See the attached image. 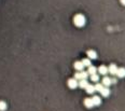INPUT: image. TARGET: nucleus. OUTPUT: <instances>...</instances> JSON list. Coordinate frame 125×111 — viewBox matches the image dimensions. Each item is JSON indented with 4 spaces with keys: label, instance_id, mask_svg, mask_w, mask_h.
Wrapping results in <instances>:
<instances>
[{
    "label": "nucleus",
    "instance_id": "nucleus-1",
    "mask_svg": "<svg viewBox=\"0 0 125 111\" xmlns=\"http://www.w3.org/2000/svg\"><path fill=\"white\" fill-rule=\"evenodd\" d=\"M73 22H75V25L78 27H82L85 25V17L84 15L82 14H78L75 16V18H73Z\"/></svg>",
    "mask_w": 125,
    "mask_h": 111
},
{
    "label": "nucleus",
    "instance_id": "nucleus-2",
    "mask_svg": "<svg viewBox=\"0 0 125 111\" xmlns=\"http://www.w3.org/2000/svg\"><path fill=\"white\" fill-rule=\"evenodd\" d=\"M68 85L70 89H76L78 86V81L77 79H70L68 81Z\"/></svg>",
    "mask_w": 125,
    "mask_h": 111
},
{
    "label": "nucleus",
    "instance_id": "nucleus-3",
    "mask_svg": "<svg viewBox=\"0 0 125 111\" xmlns=\"http://www.w3.org/2000/svg\"><path fill=\"white\" fill-rule=\"evenodd\" d=\"M117 70H118V67L115 66L114 64L110 65L109 68H108V72H110L111 75H115V73H117Z\"/></svg>",
    "mask_w": 125,
    "mask_h": 111
},
{
    "label": "nucleus",
    "instance_id": "nucleus-4",
    "mask_svg": "<svg viewBox=\"0 0 125 111\" xmlns=\"http://www.w3.org/2000/svg\"><path fill=\"white\" fill-rule=\"evenodd\" d=\"M115 75H117L119 78H124L125 77V68H118Z\"/></svg>",
    "mask_w": 125,
    "mask_h": 111
},
{
    "label": "nucleus",
    "instance_id": "nucleus-5",
    "mask_svg": "<svg viewBox=\"0 0 125 111\" xmlns=\"http://www.w3.org/2000/svg\"><path fill=\"white\" fill-rule=\"evenodd\" d=\"M84 105L86 106L87 108H92L94 107V104H93V100H92V98H86L84 100Z\"/></svg>",
    "mask_w": 125,
    "mask_h": 111
},
{
    "label": "nucleus",
    "instance_id": "nucleus-6",
    "mask_svg": "<svg viewBox=\"0 0 125 111\" xmlns=\"http://www.w3.org/2000/svg\"><path fill=\"white\" fill-rule=\"evenodd\" d=\"M92 100H93L94 106H99L101 104V99H100V97H98V96H94L93 98H92Z\"/></svg>",
    "mask_w": 125,
    "mask_h": 111
},
{
    "label": "nucleus",
    "instance_id": "nucleus-7",
    "mask_svg": "<svg viewBox=\"0 0 125 111\" xmlns=\"http://www.w3.org/2000/svg\"><path fill=\"white\" fill-rule=\"evenodd\" d=\"M101 84L108 87L109 85H111V79H110V78H108V77H105L103 79V83H101Z\"/></svg>",
    "mask_w": 125,
    "mask_h": 111
},
{
    "label": "nucleus",
    "instance_id": "nucleus-8",
    "mask_svg": "<svg viewBox=\"0 0 125 111\" xmlns=\"http://www.w3.org/2000/svg\"><path fill=\"white\" fill-rule=\"evenodd\" d=\"M75 68L77 69V70L82 71V70H83V68H84V66H83L82 62H76V63H75Z\"/></svg>",
    "mask_w": 125,
    "mask_h": 111
},
{
    "label": "nucleus",
    "instance_id": "nucleus-9",
    "mask_svg": "<svg viewBox=\"0 0 125 111\" xmlns=\"http://www.w3.org/2000/svg\"><path fill=\"white\" fill-rule=\"evenodd\" d=\"M79 85H80L81 89H85V87L89 85V82H87L86 79H82V80H80V83H79Z\"/></svg>",
    "mask_w": 125,
    "mask_h": 111
},
{
    "label": "nucleus",
    "instance_id": "nucleus-10",
    "mask_svg": "<svg viewBox=\"0 0 125 111\" xmlns=\"http://www.w3.org/2000/svg\"><path fill=\"white\" fill-rule=\"evenodd\" d=\"M100 93L103 94V96H105V97H108V96L110 95V90L108 89L107 86H106V87H104V89L101 90V91H100Z\"/></svg>",
    "mask_w": 125,
    "mask_h": 111
},
{
    "label": "nucleus",
    "instance_id": "nucleus-11",
    "mask_svg": "<svg viewBox=\"0 0 125 111\" xmlns=\"http://www.w3.org/2000/svg\"><path fill=\"white\" fill-rule=\"evenodd\" d=\"M87 56L90 57V59H95L97 57V53L95 52V51H89V52H87Z\"/></svg>",
    "mask_w": 125,
    "mask_h": 111
},
{
    "label": "nucleus",
    "instance_id": "nucleus-12",
    "mask_svg": "<svg viewBox=\"0 0 125 111\" xmlns=\"http://www.w3.org/2000/svg\"><path fill=\"white\" fill-rule=\"evenodd\" d=\"M98 71H99V73H100V75H107L108 68L106 66H100V67H99V69H98Z\"/></svg>",
    "mask_w": 125,
    "mask_h": 111
},
{
    "label": "nucleus",
    "instance_id": "nucleus-13",
    "mask_svg": "<svg viewBox=\"0 0 125 111\" xmlns=\"http://www.w3.org/2000/svg\"><path fill=\"white\" fill-rule=\"evenodd\" d=\"M87 72H89V75H93V73H96L97 72V68L94 66H89V70H87Z\"/></svg>",
    "mask_w": 125,
    "mask_h": 111
},
{
    "label": "nucleus",
    "instance_id": "nucleus-14",
    "mask_svg": "<svg viewBox=\"0 0 125 111\" xmlns=\"http://www.w3.org/2000/svg\"><path fill=\"white\" fill-rule=\"evenodd\" d=\"M85 89H86V92H87L89 94H94V93H95V89H94L93 85H90V84H89L86 87H85Z\"/></svg>",
    "mask_w": 125,
    "mask_h": 111
},
{
    "label": "nucleus",
    "instance_id": "nucleus-15",
    "mask_svg": "<svg viewBox=\"0 0 125 111\" xmlns=\"http://www.w3.org/2000/svg\"><path fill=\"white\" fill-rule=\"evenodd\" d=\"M94 89H95V92H100L101 90L104 89V85L101 84V83H97V84L94 86Z\"/></svg>",
    "mask_w": 125,
    "mask_h": 111
},
{
    "label": "nucleus",
    "instance_id": "nucleus-16",
    "mask_svg": "<svg viewBox=\"0 0 125 111\" xmlns=\"http://www.w3.org/2000/svg\"><path fill=\"white\" fill-rule=\"evenodd\" d=\"M82 64H83V66L84 67H89V66H91V59L90 58H85V59H83L82 61Z\"/></svg>",
    "mask_w": 125,
    "mask_h": 111
},
{
    "label": "nucleus",
    "instance_id": "nucleus-17",
    "mask_svg": "<svg viewBox=\"0 0 125 111\" xmlns=\"http://www.w3.org/2000/svg\"><path fill=\"white\" fill-rule=\"evenodd\" d=\"M91 80L94 81V82H98L99 80V76L96 75V73H93V75H91Z\"/></svg>",
    "mask_w": 125,
    "mask_h": 111
},
{
    "label": "nucleus",
    "instance_id": "nucleus-18",
    "mask_svg": "<svg viewBox=\"0 0 125 111\" xmlns=\"http://www.w3.org/2000/svg\"><path fill=\"white\" fill-rule=\"evenodd\" d=\"M7 109V104L4 101H0V111H4Z\"/></svg>",
    "mask_w": 125,
    "mask_h": 111
},
{
    "label": "nucleus",
    "instance_id": "nucleus-19",
    "mask_svg": "<svg viewBox=\"0 0 125 111\" xmlns=\"http://www.w3.org/2000/svg\"><path fill=\"white\" fill-rule=\"evenodd\" d=\"M81 77H82V79H87V77H89V72L81 71ZM82 79H81V80H82Z\"/></svg>",
    "mask_w": 125,
    "mask_h": 111
},
{
    "label": "nucleus",
    "instance_id": "nucleus-20",
    "mask_svg": "<svg viewBox=\"0 0 125 111\" xmlns=\"http://www.w3.org/2000/svg\"><path fill=\"white\" fill-rule=\"evenodd\" d=\"M75 79H77V80H81L82 79V77H81V72H77L75 75Z\"/></svg>",
    "mask_w": 125,
    "mask_h": 111
},
{
    "label": "nucleus",
    "instance_id": "nucleus-21",
    "mask_svg": "<svg viewBox=\"0 0 125 111\" xmlns=\"http://www.w3.org/2000/svg\"><path fill=\"white\" fill-rule=\"evenodd\" d=\"M115 83H117V79H115V78L111 79V84H115Z\"/></svg>",
    "mask_w": 125,
    "mask_h": 111
},
{
    "label": "nucleus",
    "instance_id": "nucleus-22",
    "mask_svg": "<svg viewBox=\"0 0 125 111\" xmlns=\"http://www.w3.org/2000/svg\"><path fill=\"white\" fill-rule=\"evenodd\" d=\"M121 2H122V3L124 4V6H125V0H121Z\"/></svg>",
    "mask_w": 125,
    "mask_h": 111
}]
</instances>
